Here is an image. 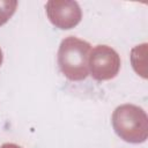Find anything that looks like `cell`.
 Here are the masks:
<instances>
[{"instance_id":"obj_5","label":"cell","mask_w":148,"mask_h":148,"mask_svg":"<svg viewBox=\"0 0 148 148\" xmlns=\"http://www.w3.org/2000/svg\"><path fill=\"white\" fill-rule=\"evenodd\" d=\"M17 6L16 1H0V25L8 21V18L13 15Z\"/></svg>"},{"instance_id":"obj_7","label":"cell","mask_w":148,"mask_h":148,"mask_svg":"<svg viewBox=\"0 0 148 148\" xmlns=\"http://www.w3.org/2000/svg\"><path fill=\"white\" fill-rule=\"evenodd\" d=\"M1 61H2V54H1V51H0V64H1Z\"/></svg>"},{"instance_id":"obj_4","label":"cell","mask_w":148,"mask_h":148,"mask_svg":"<svg viewBox=\"0 0 148 148\" xmlns=\"http://www.w3.org/2000/svg\"><path fill=\"white\" fill-rule=\"evenodd\" d=\"M46 12L51 22L60 29H71L81 20V10L75 1H49Z\"/></svg>"},{"instance_id":"obj_6","label":"cell","mask_w":148,"mask_h":148,"mask_svg":"<svg viewBox=\"0 0 148 148\" xmlns=\"http://www.w3.org/2000/svg\"><path fill=\"white\" fill-rule=\"evenodd\" d=\"M1 148H21V147L16 146V145H14V143H5V145L1 146Z\"/></svg>"},{"instance_id":"obj_1","label":"cell","mask_w":148,"mask_h":148,"mask_svg":"<svg viewBox=\"0 0 148 148\" xmlns=\"http://www.w3.org/2000/svg\"><path fill=\"white\" fill-rule=\"evenodd\" d=\"M90 45L75 37H68L60 44L58 64L61 72L73 81L86 79L88 75V56Z\"/></svg>"},{"instance_id":"obj_2","label":"cell","mask_w":148,"mask_h":148,"mask_svg":"<svg viewBox=\"0 0 148 148\" xmlns=\"http://www.w3.org/2000/svg\"><path fill=\"white\" fill-rule=\"evenodd\" d=\"M142 114V110L133 105H123L117 108L112 117V124L117 134L126 141H142L139 135V126H146V120H143L146 117L140 119V116Z\"/></svg>"},{"instance_id":"obj_3","label":"cell","mask_w":148,"mask_h":148,"mask_svg":"<svg viewBox=\"0 0 148 148\" xmlns=\"http://www.w3.org/2000/svg\"><path fill=\"white\" fill-rule=\"evenodd\" d=\"M91 75L96 80H108L118 73L119 69V57L110 47L105 45L96 46L89 59Z\"/></svg>"}]
</instances>
